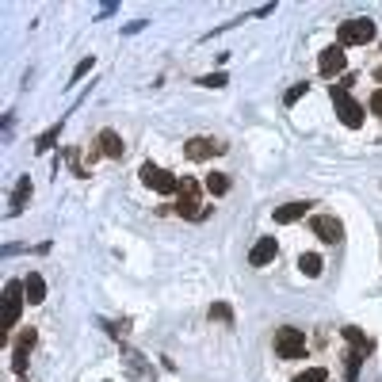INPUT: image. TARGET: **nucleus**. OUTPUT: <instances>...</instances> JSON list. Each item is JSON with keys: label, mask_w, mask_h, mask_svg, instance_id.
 Returning a JSON list of instances; mask_svg holds the SVG:
<instances>
[{"label": "nucleus", "mask_w": 382, "mask_h": 382, "mask_svg": "<svg viewBox=\"0 0 382 382\" xmlns=\"http://www.w3.org/2000/svg\"><path fill=\"white\" fill-rule=\"evenodd\" d=\"M203 188H207L210 195H214V199H222L225 191H230V176H225V172H210V176H207V183H203Z\"/></svg>", "instance_id": "nucleus-16"}, {"label": "nucleus", "mask_w": 382, "mask_h": 382, "mask_svg": "<svg viewBox=\"0 0 382 382\" xmlns=\"http://www.w3.org/2000/svg\"><path fill=\"white\" fill-rule=\"evenodd\" d=\"M275 352H279V359H302L306 356V336H302V329H275Z\"/></svg>", "instance_id": "nucleus-4"}, {"label": "nucleus", "mask_w": 382, "mask_h": 382, "mask_svg": "<svg viewBox=\"0 0 382 382\" xmlns=\"http://www.w3.org/2000/svg\"><path fill=\"white\" fill-rule=\"evenodd\" d=\"M329 96H332V108H336L341 123L348 126V130H359V126H363V108H359V103L348 96V88H344V84H332Z\"/></svg>", "instance_id": "nucleus-1"}, {"label": "nucleus", "mask_w": 382, "mask_h": 382, "mask_svg": "<svg viewBox=\"0 0 382 382\" xmlns=\"http://www.w3.org/2000/svg\"><path fill=\"white\" fill-rule=\"evenodd\" d=\"M23 294H27V302H31V306H39V302L46 299V279H42L39 272H31L23 279Z\"/></svg>", "instance_id": "nucleus-13"}, {"label": "nucleus", "mask_w": 382, "mask_h": 382, "mask_svg": "<svg viewBox=\"0 0 382 382\" xmlns=\"http://www.w3.org/2000/svg\"><path fill=\"white\" fill-rule=\"evenodd\" d=\"M4 299H8V329H16V321H19V314H23V302H27V294H23V283H8L4 287Z\"/></svg>", "instance_id": "nucleus-10"}, {"label": "nucleus", "mask_w": 382, "mask_h": 382, "mask_svg": "<svg viewBox=\"0 0 382 382\" xmlns=\"http://www.w3.org/2000/svg\"><path fill=\"white\" fill-rule=\"evenodd\" d=\"M27 199H31V176H19L16 191H12V199H8V214H19L27 207Z\"/></svg>", "instance_id": "nucleus-12"}, {"label": "nucleus", "mask_w": 382, "mask_h": 382, "mask_svg": "<svg viewBox=\"0 0 382 382\" xmlns=\"http://www.w3.org/2000/svg\"><path fill=\"white\" fill-rule=\"evenodd\" d=\"M344 341H348L352 348H359V352H371V341H367V336L356 329V325H348V329H344Z\"/></svg>", "instance_id": "nucleus-18"}, {"label": "nucleus", "mask_w": 382, "mask_h": 382, "mask_svg": "<svg viewBox=\"0 0 382 382\" xmlns=\"http://www.w3.org/2000/svg\"><path fill=\"white\" fill-rule=\"evenodd\" d=\"M199 84H203V88H222V84H230V77H225V73H207Z\"/></svg>", "instance_id": "nucleus-22"}, {"label": "nucleus", "mask_w": 382, "mask_h": 382, "mask_svg": "<svg viewBox=\"0 0 382 382\" xmlns=\"http://www.w3.org/2000/svg\"><path fill=\"white\" fill-rule=\"evenodd\" d=\"M176 210H180L183 218H207V207L199 203V180H191V176H183V180H180Z\"/></svg>", "instance_id": "nucleus-2"}, {"label": "nucleus", "mask_w": 382, "mask_h": 382, "mask_svg": "<svg viewBox=\"0 0 382 382\" xmlns=\"http://www.w3.org/2000/svg\"><path fill=\"white\" fill-rule=\"evenodd\" d=\"M306 88H310V84H294V88L287 92V96H283V103H287V108H294V103H299L302 96H306Z\"/></svg>", "instance_id": "nucleus-21"}, {"label": "nucleus", "mask_w": 382, "mask_h": 382, "mask_svg": "<svg viewBox=\"0 0 382 382\" xmlns=\"http://www.w3.org/2000/svg\"><path fill=\"white\" fill-rule=\"evenodd\" d=\"M58 134H61V123H58V126H50V130H46V134L39 138V153H46V150H50L54 141H58Z\"/></svg>", "instance_id": "nucleus-20"}, {"label": "nucleus", "mask_w": 382, "mask_h": 382, "mask_svg": "<svg viewBox=\"0 0 382 382\" xmlns=\"http://www.w3.org/2000/svg\"><path fill=\"white\" fill-rule=\"evenodd\" d=\"M210 317H218V321H233V310L225 306V302H214V306H210Z\"/></svg>", "instance_id": "nucleus-23"}, {"label": "nucleus", "mask_w": 382, "mask_h": 382, "mask_svg": "<svg viewBox=\"0 0 382 382\" xmlns=\"http://www.w3.org/2000/svg\"><path fill=\"white\" fill-rule=\"evenodd\" d=\"M275 252H279L275 237H260V241L252 245V252H249V264L252 268H264V264H272V260H275Z\"/></svg>", "instance_id": "nucleus-11"}, {"label": "nucleus", "mask_w": 382, "mask_h": 382, "mask_svg": "<svg viewBox=\"0 0 382 382\" xmlns=\"http://www.w3.org/2000/svg\"><path fill=\"white\" fill-rule=\"evenodd\" d=\"M344 66H348V54H344V46H329V50H321V58H317V69H321V77L344 73Z\"/></svg>", "instance_id": "nucleus-7"}, {"label": "nucleus", "mask_w": 382, "mask_h": 382, "mask_svg": "<svg viewBox=\"0 0 382 382\" xmlns=\"http://www.w3.org/2000/svg\"><path fill=\"white\" fill-rule=\"evenodd\" d=\"M34 329H23L19 332V341H16V352H12V367H16V374H27V356H31V348H34Z\"/></svg>", "instance_id": "nucleus-9"}, {"label": "nucleus", "mask_w": 382, "mask_h": 382, "mask_svg": "<svg viewBox=\"0 0 382 382\" xmlns=\"http://www.w3.org/2000/svg\"><path fill=\"white\" fill-rule=\"evenodd\" d=\"M141 183L145 188H153V191H161V195H176L180 191V180H176L172 172H165V168H157V165H141Z\"/></svg>", "instance_id": "nucleus-5"}, {"label": "nucleus", "mask_w": 382, "mask_h": 382, "mask_svg": "<svg viewBox=\"0 0 382 382\" xmlns=\"http://www.w3.org/2000/svg\"><path fill=\"white\" fill-rule=\"evenodd\" d=\"M100 150L108 153V157H123L126 145H123V138H119L115 130H100Z\"/></svg>", "instance_id": "nucleus-15"}, {"label": "nucleus", "mask_w": 382, "mask_h": 382, "mask_svg": "<svg viewBox=\"0 0 382 382\" xmlns=\"http://www.w3.org/2000/svg\"><path fill=\"white\" fill-rule=\"evenodd\" d=\"M371 111H374V115L382 119V88H379V92H374V96H371Z\"/></svg>", "instance_id": "nucleus-25"}, {"label": "nucleus", "mask_w": 382, "mask_h": 382, "mask_svg": "<svg viewBox=\"0 0 382 382\" xmlns=\"http://www.w3.org/2000/svg\"><path fill=\"white\" fill-rule=\"evenodd\" d=\"M371 39H374V23L363 16L341 23V31H336V46H367Z\"/></svg>", "instance_id": "nucleus-3"}, {"label": "nucleus", "mask_w": 382, "mask_h": 382, "mask_svg": "<svg viewBox=\"0 0 382 382\" xmlns=\"http://www.w3.org/2000/svg\"><path fill=\"white\" fill-rule=\"evenodd\" d=\"M294 382H329V371H325V367H310V371H302Z\"/></svg>", "instance_id": "nucleus-19"}, {"label": "nucleus", "mask_w": 382, "mask_h": 382, "mask_svg": "<svg viewBox=\"0 0 382 382\" xmlns=\"http://www.w3.org/2000/svg\"><path fill=\"white\" fill-rule=\"evenodd\" d=\"M310 230H314V237H321L325 245H336L344 237L341 218H332V214H314V218H310Z\"/></svg>", "instance_id": "nucleus-6"}, {"label": "nucleus", "mask_w": 382, "mask_h": 382, "mask_svg": "<svg viewBox=\"0 0 382 382\" xmlns=\"http://www.w3.org/2000/svg\"><path fill=\"white\" fill-rule=\"evenodd\" d=\"M92 66H96V58H84V61H81V66H77V69H73V81H81V77H84V73H88V69H92Z\"/></svg>", "instance_id": "nucleus-24"}, {"label": "nucleus", "mask_w": 382, "mask_h": 382, "mask_svg": "<svg viewBox=\"0 0 382 382\" xmlns=\"http://www.w3.org/2000/svg\"><path fill=\"white\" fill-rule=\"evenodd\" d=\"M374 81H379V84H382V69H374Z\"/></svg>", "instance_id": "nucleus-26"}, {"label": "nucleus", "mask_w": 382, "mask_h": 382, "mask_svg": "<svg viewBox=\"0 0 382 382\" xmlns=\"http://www.w3.org/2000/svg\"><path fill=\"white\" fill-rule=\"evenodd\" d=\"M299 268H302V275L317 279V275H321V257H317V252H302V257H299Z\"/></svg>", "instance_id": "nucleus-17"}, {"label": "nucleus", "mask_w": 382, "mask_h": 382, "mask_svg": "<svg viewBox=\"0 0 382 382\" xmlns=\"http://www.w3.org/2000/svg\"><path fill=\"white\" fill-rule=\"evenodd\" d=\"M183 153H188L191 161H207V157L225 153V145H222V141H214V138H191L188 145H183Z\"/></svg>", "instance_id": "nucleus-8"}, {"label": "nucleus", "mask_w": 382, "mask_h": 382, "mask_svg": "<svg viewBox=\"0 0 382 382\" xmlns=\"http://www.w3.org/2000/svg\"><path fill=\"white\" fill-rule=\"evenodd\" d=\"M306 207H310V203H287V207L275 210V222H279V225L299 222V218H306Z\"/></svg>", "instance_id": "nucleus-14"}]
</instances>
